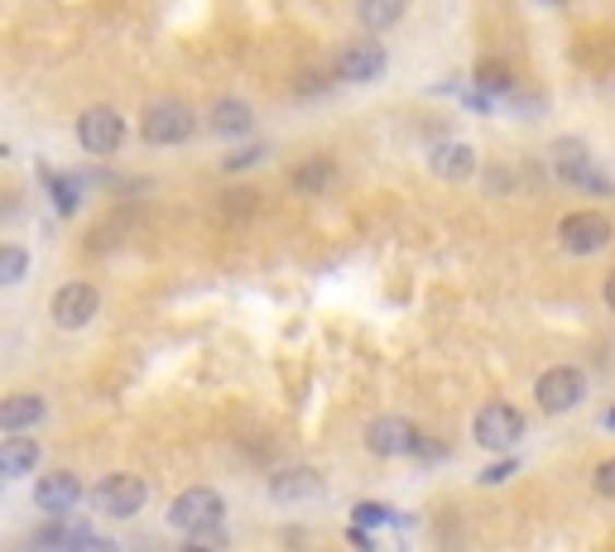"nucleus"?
I'll list each match as a JSON object with an SVG mask.
<instances>
[{"mask_svg":"<svg viewBox=\"0 0 615 552\" xmlns=\"http://www.w3.org/2000/svg\"><path fill=\"white\" fill-rule=\"evenodd\" d=\"M34 466H39V442H34V437H15V432H10V437L0 442V476L20 480V476H29Z\"/></svg>","mask_w":615,"mask_h":552,"instance_id":"18","label":"nucleus"},{"mask_svg":"<svg viewBox=\"0 0 615 552\" xmlns=\"http://www.w3.org/2000/svg\"><path fill=\"white\" fill-rule=\"evenodd\" d=\"M582 394H587V375L582 370H572V365H553L534 384V399H539L544 413H568V408L582 404Z\"/></svg>","mask_w":615,"mask_h":552,"instance_id":"3","label":"nucleus"},{"mask_svg":"<svg viewBox=\"0 0 615 552\" xmlns=\"http://www.w3.org/2000/svg\"><path fill=\"white\" fill-rule=\"evenodd\" d=\"M332 183H336L332 159H308V164H298V173H294V188L298 192H322V188H332Z\"/></svg>","mask_w":615,"mask_h":552,"instance_id":"20","label":"nucleus"},{"mask_svg":"<svg viewBox=\"0 0 615 552\" xmlns=\"http://www.w3.org/2000/svg\"><path fill=\"white\" fill-rule=\"evenodd\" d=\"M428 168L442 178V183H462V178L476 173V149L472 144H462V140H448V144H438V149L428 154Z\"/></svg>","mask_w":615,"mask_h":552,"instance_id":"14","label":"nucleus"},{"mask_svg":"<svg viewBox=\"0 0 615 552\" xmlns=\"http://www.w3.org/2000/svg\"><path fill=\"white\" fill-rule=\"evenodd\" d=\"M404 10H409V0H356V20L366 24L370 34L394 29V24L404 20Z\"/></svg>","mask_w":615,"mask_h":552,"instance_id":"19","label":"nucleus"},{"mask_svg":"<svg viewBox=\"0 0 615 552\" xmlns=\"http://www.w3.org/2000/svg\"><path fill=\"white\" fill-rule=\"evenodd\" d=\"M34 500H39L44 514H72L82 504V480L72 471H48L34 490Z\"/></svg>","mask_w":615,"mask_h":552,"instance_id":"13","label":"nucleus"},{"mask_svg":"<svg viewBox=\"0 0 615 552\" xmlns=\"http://www.w3.org/2000/svg\"><path fill=\"white\" fill-rule=\"evenodd\" d=\"M472 437L481 442L486 452H510L515 442L524 437V413L510 404H486L472 423Z\"/></svg>","mask_w":615,"mask_h":552,"instance_id":"2","label":"nucleus"},{"mask_svg":"<svg viewBox=\"0 0 615 552\" xmlns=\"http://www.w3.org/2000/svg\"><path fill=\"white\" fill-rule=\"evenodd\" d=\"M222 514H226V504L208 485H192V490H184V495L168 504V524H174L178 533H188V538L208 533V528H222Z\"/></svg>","mask_w":615,"mask_h":552,"instance_id":"1","label":"nucleus"},{"mask_svg":"<svg viewBox=\"0 0 615 552\" xmlns=\"http://www.w3.org/2000/svg\"><path fill=\"white\" fill-rule=\"evenodd\" d=\"M92 500H96V509L111 514V519H130V514H140V504L150 500V485L130 471H116L92 490Z\"/></svg>","mask_w":615,"mask_h":552,"instance_id":"4","label":"nucleus"},{"mask_svg":"<svg viewBox=\"0 0 615 552\" xmlns=\"http://www.w3.org/2000/svg\"><path fill=\"white\" fill-rule=\"evenodd\" d=\"M250 125H256V116H250L246 101H216L208 111V130H212V135H222V140L250 135Z\"/></svg>","mask_w":615,"mask_h":552,"instance_id":"17","label":"nucleus"},{"mask_svg":"<svg viewBox=\"0 0 615 552\" xmlns=\"http://www.w3.org/2000/svg\"><path fill=\"white\" fill-rule=\"evenodd\" d=\"M606 308L615 312V274H611V279H606Z\"/></svg>","mask_w":615,"mask_h":552,"instance_id":"28","label":"nucleus"},{"mask_svg":"<svg viewBox=\"0 0 615 552\" xmlns=\"http://www.w3.org/2000/svg\"><path fill=\"white\" fill-rule=\"evenodd\" d=\"M558 178L563 183H572V188H582V192H596V197H611L615 192L611 178L587 159L582 144H558Z\"/></svg>","mask_w":615,"mask_h":552,"instance_id":"10","label":"nucleus"},{"mask_svg":"<svg viewBox=\"0 0 615 552\" xmlns=\"http://www.w3.org/2000/svg\"><path fill=\"white\" fill-rule=\"evenodd\" d=\"M140 130L150 144H184L192 135V111L184 101H154L150 111H144Z\"/></svg>","mask_w":615,"mask_h":552,"instance_id":"9","label":"nucleus"},{"mask_svg":"<svg viewBox=\"0 0 615 552\" xmlns=\"http://www.w3.org/2000/svg\"><path fill=\"white\" fill-rule=\"evenodd\" d=\"M44 413H48L44 394H10V399L0 404V428H5V432H24V428L44 423Z\"/></svg>","mask_w":615,"mask_h":552,"instance_id":"16","label":"nucleus"},{"mask_svg":"<svg viewBox=\"0 0 615 552\" xmlns=\"http://www.w3.org/2000/svg\"><path fill=\"white\" fill-rule=\"evenodd\" d=\"M539 5H568V0H539Z\"/></svg>","mask_w":615,"mask_h":552,"instance_id":"29","label":"nucleus"},{"mask_svg":"<svg viewBox=\"0 0 615 552\" xmlns=\"http://www.w3.org/2000/svg\"><path fill=\"white\" fill-rule=\"evenodd\" d=\"M322 495V476L312 466H284V471L270 476V500L280 504H308Z\"/></svg>","mask_w":615,"mask_h":552,"instance_id":"12","label":"nucleus"},{"mask_svg":"<svg viewBox=\"0 0 615 552\" xmlns=\"http://www.w3.org/2000/svg\"><path fill=\"white\" fill-rule=\"evenodd\" d=\"M96 308H102V293H96V284L72 279V284H63V288L54 293V322H58L63 332L87 327V322L96 317Z\"/></svg>","mask_w":615,"mask_h":552,"instance_id":"7","label":"nucleus"},{"mask_svg":"<svg viewBox=\"0 0 615 552\" xmlns=\"http://www.w3.org/2000/svg\"><path fill=\"white\" fill-rule=\"evenodd\" d=\"M44 183H48V192H54V207L58 212H63V216L78 212V202H82L78 178H63V173H54V168H44Z\"/></svg>","mask_w":615,"mask_h":552,"instance_id":"21","label":"nucleus"},{"mask_svg":"<svg viewBox=\"0 0 615 552\" xmlns=\"http://www.w3.org/2000/svg\"><path fill=\"white\" fill-rule=\"evenodd\" d=\"M24 264H29V260H24L20 245H5V250H0V284L15 288V284L24 279Z\"/></svg>","mask_w":615,"mask_h":552,"instance_id":"23","label":"nucleus"},{"mask_svg":"<svg viewBox=\"0 0 615 552\" xmlns=\"http://www.w3.org/2000/svg\"><path fill=\"white\" fill-rule=\"evenodd\" d=\"M34 548H72L78 552V548H106V543L87 524H68V514H54V524L34 533Z\"/></svg>","mask_w":615,"mask_h":552,"instance_id":"15","label":"nucleus"},{"mask_svg":"<svg viewBox=\"0 0 615 552\" xmlns=\"http://www.w3.org/2000/svg\"><path fill=\"white\" fill-rule=\"evenodd\" d=\"M390 519H394V509H385V504H376V500H360L352 509V524H360V528H376V524H390Z\"/></svg>","mask_w":615,"mask_h":552,"instance_id":"24","label":"nucleus"},{"mask_svg":"<svg viewBox=\"0 0 615 552\" xmlns=\"http://www.w3.org/2000/svg\"><path fill=\"white\" fill-rule=\"evenodd\" d=\"M606 428H615V408H611V413H606Z\"/></svg>","mask_w":615,"mask_h":552,"instance_id":"30","label":"nucleus"},{"mask_svg":"<svg viewBox=\"0 0 615 552\" xmlns=\"http://www.w3.org/2000/svg\"><path fill=\"white\" fill-rule=\"evenodd\" d=\"M366 447L376 456H418L424 432L409 423V418H400V413H385V418H376V423L366 428Z\"/></svg>","mask_w":615,"mask_h":552,"instance_id":"5","label":"nucleus"},{"mask_svg":"<svg viewBox=\"0 0 615 552\" xmlns=\"http://www.w3.org/2000/svg\"><path fill=\"white\" fill-rule=\"evenodd\" d=\"M120 140H126V120L111 106H92V111L78 116V144L87 154H116Z\"/></svg>","mask_w":615,"mask_h":552,"instance_id":"6","label":"nucleus"},{"mask_svg":"<svg viewBox=\"0 0 615 552\" xmlns=\"http://www.w3.org/2000/svg\"><path fill=\"white\" fill-rule=\"evenodd\" d=\"M596 490H601L606 500H615V456H611V461H601V466H596Z\"/></svg>","mask_w":615,"mask_h":552,"instance_id":"27","label":"nucleus"},{"mask_svg":"<svg viewBox=\"0 0 615 552\" xmlns=\"http://www.w3.org/2000/svg\"><path fill=\"white\" fill-rule=\"evenodd\" d=\"M558 240L572 255H596L601 245H611V221L601 212H572V216H563Z\"/></svg>","mask_w":615,"mask_h":552,"instance_id":"8","label":"nucleus"},{"mask_svg":"<svg viewBox=\"0 0 615 552\" xmlns=\"http://www.w3.org/2000/svg\"><path fill=\"white\" fill-rule=\"evenodd\" d=\"M385 72V48L376 39H360V44H346L336 53V82H370Z\"/></svg>","mask_w":615,"mask_h":552,"instance_id":"11","label":"nucleus"},{"mask_svg":"<svg viewBox=\"0 0 615 552\" xmlns=\"http://www.w3.org/2000/svg\"><path fill=\"white\" fill-rule=\"evenodd\" d=\"M510 87H515V82H510V72H505V68H496V63H481V68H476V92H481V96H490V101H505V96H510Z\"/></svg>","mask_w":615,"mask_h":552,"instance_id":"22","label":"nucleus"},{"mask_svg":"<svg viewBox=\"0 0 615 552\" xmlns=\"http://www.w3.org/2000/svg\"><path fill=\"white\" fill-rule=\"evenodd\" d=\"M264 159V144H250V149H240V154H232L222 168L226 173H240V168H250V164H260Z\"/></svg>","mask_w":615,"mask_h":552,"instance_id":"25","label":"nucleus"},{"mask_svg":"<svg viewBox=\"0 0 615 552\" xmlns=\"http://www.w3.org/2000/svg\"><path fill=\"white\" fill-rule=\"evenodd\" d=\"M510 476H515V461L505 456V461H496V466H486V471H481V485H500V480H510Z\"/></svg>","mask_w":615,"mask_h":552,"instance_id":"26","label":"nucleus"}]
</instances>
